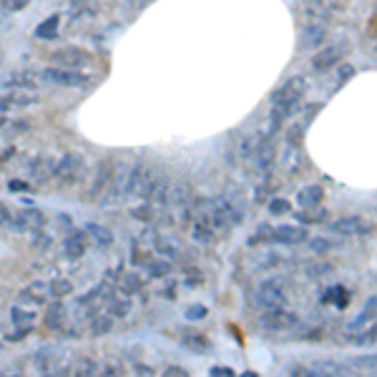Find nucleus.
<instances>
[{
	"label": "nucleus",
	"mask_w": 377,
	"mask_h": 377,
	"mask_svg": "<svg viewBox=\"0 0 377 377\" xmlns=\"http://www.w3.org/2000/svg\"><path fill=\"white\" fill-rule=\"evenodd\" d=\"M284 297H287V282L282 279V277H270L267 282H262L259 292L254 294V302L262 310H270V307L284 305Z\"/></svg>",
	"instance_id": "obj_1"
},
{
	"label": "nucleus",
	"mask_w": 377,
	"mask_h": 377,
	"mask_svg": "<svg viewBox=\"0 0 377 377\" xmlns=\"http://www.w3.org/2000/svg\"><path fill=\"white\" fill-rule=\"evenodd\" d=\"M156 179L159 176L154 174V168L144 166V164H138L128 171V192L126 197H138V199H149L151 197V189H154Z\"/></svg>",
	"instance_id": "obj_2"
},
{
	"label": "nucleus",
	"mask_w": 377,
	"mask_h": 377,
	"mask_svg": "<svg viewBox=\"0 0 377 377\" xmlns=\"http://www.w3.org/2000/svg\"><path fill=\"white\" fill-rule=\"evenodd\" d=\"M41 78L46 84H55V86H68V88H84L88 84L86 73H76L71 68H43Z\"/></svg>",
	"instance_id": "obj_3"
},
{
	"label": "nucleus",
	"mask_w": 377,
	"mask_h": 377,
	"mask_svg": "<svg viewBox=\"0 0 377 377\" xmlns=\"http://www.w3.org/2000/svg\"><path fill=\"white\" fill-rule=\"evenodd\" d=\"M259 324H262L267 332H287L289 327L297 324V315L282 310V307H270V310H264Z\"/></svg>",
	"instance_id": "obj_4"
},
{
	"label": "nucleus",
	"mask_w": 377,
	"mask_h": 377,
	"mask_svg": "<svg viewBox=\"0 0 377 377\" xmlns=\"http://www.w3.org/2000/svg\"><path fill=\"white\" fill-rule=\"evenodd\" d=\"M51 60H53L58 68H71V71H78L84 68L91 60V55L86 53L84 48H76V46H66V48H58L51 53Z\"/></svg>",
	"instance_id": "obj_5"
},
{
	"label": "nucleus",
	"mask_w": 377,
	"mask_h": 377,
	"mask_svg": "<svg viewBox=\"0 0 377 377\" xmlns=\"http://www.w3.org/2000/svg\"><path fill=\"white\" fill-rule=\"evenodd\" d=\"M111 174H114V164L108 159H101L96 164V171H93V179H91L88 186V199H98L103 192L108 189V181H111Z\"/></svg>",
	"instance_id": "obj_6"
},
{
	"label": "nucleus",
	"mask_w": 377,
	"mask_h": 377,
	"mask_svg": "<svg viewBox=\"0 0 377 377\" xmlns=\"http://www.w3.org/2000/svg\"><path fill=\"white\" fill-rule=\"evenodd\" d=\"M329 232L340 234V237H357V234L370 232V227L359 216H345V219H337V222L329 224Z\"/></svg>",
	"instance_id": "obj_7"
},
{
	"label": "nucleus",
	"mask_w": 377,
	"mask_h": 377,
	"mask_svg": "<svg viewBox=\"0 0 377 377\" xmlns=\"http://www.w3.org/2000/svg\"><path fill=\"white\" fill-rule=\"evenodd\" d=\"M340 58H342L340 46H327V48H322L319 53L312 55V68L324 73V71H329V68H335L337 63H340Z\"/></svg>",
	"instance_id": "obj_8"
},
{
	"label": "nucleus",
	"mask_w": 377,
	"mask_h": 377,
	"mask_svg": "<svg viewBox=\"0 0 377 377\" xmlns=\"http://www.w3.org/2000/svg\"><path fill=\"white\" fill-rule=\"evenodd\" d=\"M327 41V28H324L322 23H310L302 28V38H300V46L302 48H319L322 43Z\"/></svg>",
	"instance_id": "obj_9"
},
{
	"label": "nucleus",
	"mask_w": 377,
	"mask_h": 377,
	"mask_svg": "<svg viewBox=\"0 0 377 377\" xmlns=\"http://www.w3.org/2000/svg\"><path fill=\"white\" fill-rule=\"evenodd\" d=\"M78 168H81V156L76 151H68L58 159V164L53 166V174L58 179H73L78 174Z\"/></svg>",
	"instance_id": "obj_10"
},
{
	"label": "nucleus",
	"mask_w": 377,
	"mask_h": 377,
	"mask_svg": "<svg viewBox=\"0 0 377 377\" xmlns=\"http://www.w3.org/2000/svg\"><path fill=\"white\" fill-rule=\"evenodd\" d=\"M11 222L18 229H33V232H38V229L46 224V214L38 209H23L20 214L11 216Z\"/></svg>",
	"instance_id": "obj_11"
},
{
	"label": "nucleus",
	"mask_w": 377,
	"mask_h": 377,
	"mask_svg": "<svg viewBox=\"0 0 377 377\" xmlns=\"http://www.w3.org/2000/svg\"><path fill=\"white\" fill-rule=\"evenodd\" d=\"M272 237L277 242H282V244H302V242H307V229L284 224V227H277Z\"/></svg>",
	"instance_id": "obj_12"
},
{
	"label": "nucleus",
	"mask_w": 377,
	"mask_h": 377,
	"mask_svg": "<svg viewBox=\"0 0 377 377\" xmlns=\"http://www.w3.org/2000/svg\"><path fill=\"white\" fill-rule=\"evenodd\" d=\"M86 242H88V234L86 232H73L66 237V242H63V251H66V257L71 259H78L86 254Z\"/></svg>",
	"instance_id": "obj_13"
},
{
	"label": "nucleus",
	"mask_w": 377,
	"mask_h": 377,
	"mask_svg": "<svg viewBox=\"0 0 377 377\" xmlns=\"http://www.w3.org/2000/svg\"><path fill=\"white\" fill-rule=\"evenodd\" d=\"M48 300V284L46 282H33L20 292V302H28V305H46Z\"/></svg>",
	"instance_id": "obj_14"
},
{
	"label": "nucleus",
	"mask_w": 377,
	"mask_h": 377,
	"mask_svg": "<svg viewBox=\"0 0 377 377\" xmlns=\"http://www.w3.org/2000/svg\"><path fill=\"white\" fill-rule=\"evenodd\" d=\"M324 199V189L319 184H310L305 186L300 194H297V201H300L302 209H315V206H319Z\"/></svg>",
	"instance_id": "obj_15"
},
{
	"label": "nucleus",
	"mask_w": 377,
	"mask_h": 377,
	"mask_svg": "<svg viewBox=\"0 0 377 377\" xmlns=\"http://www.w3.org/2000/svg\"><path fill=\"white\" fill-rule=\"evenodd\" d=\"M282 166H284V171H287L289 176H297V171L305 166V156L300 154V146L287 144V151L282 156Z\"/></svg>",
	"instance_id": "obj_16"
},
{
	"label": "nucleus",
	"mask_w": 377,
	"mask_h": 377,
	"mask_svg": "<svg viewBox=\"0 0 377 377\" xmlns=\"http://www.w3.org/2000/svg\"><path fill=\"white\" fill-rule=\"evenodd\" d=\"M0 88H18V91H25V88H36L33 84V78L25 76L20 71H11L6 76H0Z\"/></svg>",
	"instance_id": "obj_17"
},
{
	"label": "nucleus",
	"mask_w": 377,
	"mask_h": 377,
	"mask_svg": "<svg viewBox=\"0 0 377 377\" xmlns=\"http://www.w3.org/2000/svg\"><path fill=\"white\" fill-rule=\"evenodd\" d=\"M73 282L66 279V277H55V279L48 282V297H53V300H63V297H68V294H73Z\"/></svg>",
	"instance_id": "obj_18"
},
{
	"label": "nucleus",
	"mask_w": 377,
	"mask_h": 377,
	"mask_svg": "<svg viewBox=\"0 0 377 377\" xmlns=\"http://www.w3.org/2000/svg\"><path fill=\"white\" fill-rule=\"evenodd\" d=\"M251 159H257V166H259V171H270L272 168V164H275V146L272 144H262V146H257V151H254V156Z\"/></svg>",
	"instance_id": "obj_19"
},
{
	"label": "nucleus",
	"mask_w": 377,
	"mask_h": 377,
	"mask_svg": "<svg viewBox=\"0 0 377 377\" xmlns=\"http://www.w3.org/2000/svg\"><path fill=\"white\" fill-rule=\"evenodd\" d=\"M58 28H60V18H58V15H51V18H46L36 28V36L43 38V41H51V38L58 36Z\"/></svg>",
	"instance_id": "obj_20"
},
{
	"label": "nucleus",
	"mask_w": 377,
	"mask_h": 377,
	"mask_svg": "<svg viewBox=\"0 0 377 377\" xmlns=\"http://www.w3.org/2000/svg\"><path fill=\"white\" fill-rule=\"evenodd\" d=\"M184 345L186 348L197 350V352H206L209 350V340H206V335L204 332H184Z\"/></svg>",
	"instance_id": "obj_21"
},
{
	"label": "nucleus",
	"mask_w": 377,
	"mask_h": 377,
	"mask_svg": "<svg viewBox=\"0 0 377 377\" xmlns=\"http://www.w3.org/2000/svg\"><path fill=\"white\" fill-rule=\"evenodd\" d=\"M84 232L88 234V237H93V239H96L101 246H106V244H111V242H114V234L108 232L106 227H101V224H86Z\"/></svg>",
	"instance_id": "obj_22"
},
{
	"label": "nucleus",
	"mask_w": 377,
	"mask_h": 377,
	"mask_svg": "<svg viewBox=\"0 0 377 377\" xmlns=\"http://www.w3.org/2000/svg\"><path fill=\"white\" fill-rule=\"evenodd\" d=\"M63 317H66L63 305H60V302H53V305L48 307V312H46V324H48L51 329H58L60 322H63Z\"/></svg>",
	"instance_id": "obj_23"
},
{
	"label": "nucleus",
	"mask_w": 377,
	"mask_h": 377,
	"mask_svg": "<svg viewBox=\"0 0 377 377\" xmlns=\"http://www.w3.org/2000/svg\"><path fill=\"white\" fill-rule=\"evenodd\" d=\"M312 370L317 372V375H350V367L340 365V362H317Z\"/></svg>",
	"instance_id": "obj_24"
},
{
	"label": "nucleus",
	"mask_w": 377,
	"mask_h": 377,
	"mask_svg": "<svg viewBox=\"0 0 377 377\" xmlns=\"http://www.w3.org/2000/svg\"><path fill=\"white\" fill-rule=\"evenodd\" d=\"M111 327H114V319L106 317V315H98L96 319H93V324H91V335H106V332H111Z\"/></svg>",
	"instance_id": "obj_25"
},
{
	"label": "nucleus",
	"mask_w": 377,
	"mask_h": 377,
	"mask_svg": "<svg viewBox=\"0 0 377 377\" xmlns=\"http://www.w3.org/2000/svg\"><path fill=\"white\" fill-rule=\"evenodd\" d=\"M156 246H159V251H161V254H166V257H179V254H181V246L176 244L171 237H161V239L156 242Z\"/></svg>",
	"instance_id": "obj_26"
},
{
	"label": "nucleus",
	"mask_w": 377,
	"mask_h": 377,
	"mask_svg": "<svg viewBox=\"0 0 377 377\" xmlns=\"http://www.w3.org/2000/svg\"><path fill=\"white\" fill-rule=\"evenodd\" d=\"M149 199H154L156 204H166V199H168V181L166 179H156V184H154V189H151V197Z\"/></svg>",
	"instance_id": "obj_27"
},
{
	"label": "nucleus",
	"mask_w": 377,
	"mask_h": 377,
	"mask_svg": "<svg viewBox=\"0 0 377 377\" xmlns=\"http://www.w3.org/2000/svg\"><path fill=\"white\" fill-rule=\"evenodd\" d=\"M13 98V106H33V103H38V93L33 88L28 91V93H11Z\"/></svg>",
	"instance_id": "obj_28"
},
{
	"label": "nucleus",
	"mask_w": 377,
	"mask_h": 377,
	"mask_svg": "<svg viewBox=\"0 0 377 377\" xmlns=\"http://www.w3.org/2000/svg\"><path fill=\"white\" fill-rule=\"evenodd\" d=\"M289 211H292V204L287 199H272L270 201V214L282 216V214H289Z\"/></svg>",
	"instance_id": "obj_29"
},
{
	"label": "nucleus",
	"mask_w": 377,
	"mask_h": 377,
	"mask_svg": "<svg viewBox=\"0 0 377 377\" xmlns=\"http://www.w3.org/2000/svg\"><path fill=\"white\" fill-rule=\"evenodd\" d=\"M11 317H13V322L15 324H23V322H33L36 319V315L30 310H23V307H13V312H11Z\"/></svg>",
	"instance_id": "obj_30"
},
{
	"label": "nucleus",
	"mask_w": 377,
	"mask_h": 377,
	"mask_svg": "<svg viewBox=\"0 0 377 377\" xmlns=\"http://www.w3.org/2000/svg\"><path fill=\"white\" fill-rule=\"evenodd\" d=\"M149 272H151V277H166V275H171V264H168L166 259H159V262L149 264Z\"/></svg>",
	"instance_id": "obj_31"
},
{
	"label": "nucleus",
	"mask_w": 377,
	"mask_h": 377,
	"mask_svg": "<svg viewBox=\"0 0 377 377\" xmlns=\"http://www.w3.org/2000/svg\"><path fill=\"white\" fill-rule=\"evenodd\" d=\"M329 272H332V264H327V262L310 264V267H307V275L310 277H322V275H329Z\"/></svg>",
	"instance_id": "obj_32"
},
{
	"label": "nucleus",
	"mask_w": 377,
	"mask_h": 377,
	"mask_svg": "<svg viewBox=\"0 0 377 377\" xmlns=\"http://www.w3.org/2000/svg\"><path fill=\"white\" fill-rule=\"evenodd\" d=\"M206 315H209V310H206L204 305H189L186 307V317L189 319H204Z\"/></svg>",
	"instance_id": "obj_33"
},
{
	"label": "nucleus",
	"mask_w": 377,
	"mask_h": 377,
	"mask_svg": "<svg viewBox=\"0 0 377 377\" xmlns=\"http://www.w3.org/2000/svg\"><path fill=\"white\" fill-rule=\"evenodd\" d=\"M194 239H197V242H209L211 239V227H206L204 222H199L197 227H194Z\"/></svg>",
	"instance_id": "obj_34"
},
{
	"label": "nucleus",
	"mask_w": 377,
	"mask_h": 377,
	"mask_svg": "<svg viewBox=\"0 0 377 377\" xmlns=\"http://www.w3.org/2000/svg\"><path fill=\"white\" fill-rule=\"evenodd\" d=\"M133 216H136V219H144V222H151V219H154V211H151L149 204H141V206L133 209Z\"/></svg>",
	"instance_id": "obj_35"
},
{
	"label": "nucleus",
	"mask_w": 377,
	"mask_h": 377,
	"mask_svg": "<svg viewBox=\"0 0 377 377\" xmlns=\"http://www.w3.org/2000/svg\"><path fill=\"white\" fill-rule=\"evenodd\" d=\"M287 144H292V146L302 144V126H294V128H289V131H287Z\"/></svg>",
	"instance_id": "obj_36"
},
{
	"label": "nucleus",
	"mask_w": 377,
	"mask_h": 377,
	"mask_svg": "<svg viewBox=\"0 0 377 377\" xmlns=\"http://www.w3.org/2000/svg\"><path fill=\"white\" fill-rule=\"evenodd\" d=\"M372 317H375V297H372L370 305H367L365 310H362V317H359L355 324H362V322H367V319H372Z\"/></svg>",
	"instance_id": "obj_37"
},
{
	"label": "nucleus",
	"mask_w": 377,
	"mask_h": 377,
	"mask_svg": "<svg viewBox=\"0 0 377 377\" xmlns=\"http://www.w3.org/2000/svg\"><path fill=\"white\" fill-rule=\"evenodd\" d=\"M128 310H131V305H128V302H116L111 312H114L116 317H126V315H128Z\"/></svg>",
	"instance_id": "obj_38"
},
{
	"label": "nucleus",
	"mask_w": 377,
	"mask_h": 377,
	"mask_svg": "<svg viewBox=\"0 0 377 377\" xmlns=\"http://www.w3.org/2000/svg\"><path fill=\"white\" fill-rule=\"evenodd\" d=\"M11 108H13L11 93H0V114H6V111H11Z\"/></svg>",
	"instance_id": "obj_39"
},
{
	"label": "nucleus",
	"mask_w": 377,
	"mask_h": 377,
	"mask_svg": "<svg viewBox=\"0 0 377 377\" xmlns=\"http://www.w3.org/2000/svg\"><path fill=\"white\" fill-rule=\"evenodd\" d=\"M151 3H156V0H128V6H131L133 11H146Z\"/></svg>",
	"instance_id": "obj_40"
},
{
	"label": "nucleus",
	"mask_w": 377,
	"mask_h": 377,
	"mask_svg": "<svg viewBox=\"0 0 377 377\" xmlns=\"http://www.w3.org/2000/svg\"><path fill=\"white\" fill-rule=\"evenodd\" d=\"M355 365H359V367H365V370H367V367H370V372H375V357H372V355H370V357H362V359H355Z\"/></svg>",
	"instance_id": "obj_41"
},
{
	"label": "nucleus",
	"mask_w": 377,
	"mask_h": 377,
	"mask_svg": "<svg viewBox=\"0 0 377 377\" xmlns=\"http://www.w3.org/2000/svg\"><path fill=\"white\" fill-rule=\"evenodd\" d=\"M8 189H11V192H28L30 186H28V181H11Z\"/></svg>",
	"instance_id": "obj_42"
},
{
	"label": "nucleus",
	"mask_w": 377,
	"mask_h": 377,
	"mask_svg": "<svg viewBox=\"0 0 377 377\" xmlns=\"http://www.w3.org/2000/svg\"><path fill=\"white\" fill-rule=\"evenodd\" d=\"M310 246H312V249H315V251H317V254H322V251H327V249H329V242H324V239H315Z\"/></svg>",
	"instance_id": "obj_43"
},
{
	"label": "nucleus",
	"mask_w": 377,
	"mask_h": 377,
	"mask_svg": "<svg viewBox=\"0 0 377 377\" xmlns=\"http://www.w3.org/2000/svg\"><path fill=\"white\" fill-rule=\"evenodd\" d=\"M211 375H216V377H229V375H234V370L232 367H211Z\"/></svg>",
	"instance_id": "obj_44"
},
{
	"label": "nucleus",
	"mask_w": 377,
	"mask_h": 377,
	"mask_svg": "<svg viewBox=\"0 0 377 377\" xmlns=\"http://www.w3.org/2000/svg\"><path fill=\"white\" fill-rule=\"evenodd\" d=\"M352 76H355V68L350 66V63L348 66H340V81H348V78H352Z\"/></svg>",
	"instance_id": "obj_45"
},
{
	"label": "nucleus",
	"mask_w": 377,
	"mask_h": 377,
	"mask_svg": "<svg viewBox=\"0 0 377 377\" xmlns=\"http://www.w3.org/2000/svg\"><path fill=\"white\" fill-rule=\"evenodd\" d=\"M11 222V211L6 209V204H0V224Z\"/></svg>",
	"instance_id": "obj_46"
},
{
	"label": "nucleus",
	"mask_w": 377,
	"mask_h": 377,
	"mask_svg": "<svg viewBox=\"0 0 377 377\" xmlns=\"http://www.w3.org/2000/svg\"><path fill=\"white\" fill-rule=\"evenodd\" d=\"M166 375H189V372L181 370V367H166Z\"/></svg>",
	"instance_id": "obj_47"
},
{
	"label": "nucleus",
	"mask_w": 377,
	"mask_h": 377,
	"mask_svg": "<svg viewBox=\"0 0 377 377\" xmlns=\"http://www.w3.org/2000/svg\"><path fill=\"white\" fill-rule=\"evenodd\" d=\"M126 282H128V287H131V289H138V279H136L133 275L126 277Z\"/></svg>",
	"instance_id": "obj_48"
},
{
	"label": "nucleus",
	"mask_w": 377,
	"mask_h": 377,
	"mask_svg": "<svg viewBox=\"0 0 377 377\" xmlns=\"http://www.w3.org/2000/svg\"><path fill=\"white\" fill-rule=\"evenodd\" d=\"M136 370L138 372H146V375H154V370H151V367H144V365H138Z\"/></svg>",
	"instance_id": "obj_49"
},
{
	"label": "nucleus",
	"mask_w": 377,
	"mask_h": 377,
	"mask_svg": "<svg viewBox=\"0 0 377 377\" xmlns=\"http://www.w3.org/2000/svg\"><path fill=\"white\" fill-rule=\"evenodd\" d=\"M8 126V119H6V114H0V128H6Z\"/></svg>",
	"instance_id": "obj_50"
}]
</instances>
